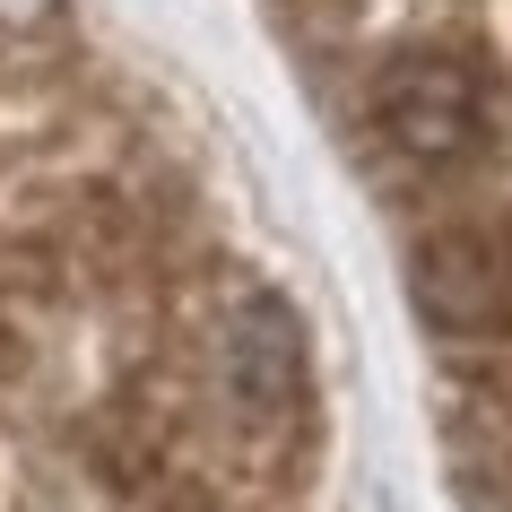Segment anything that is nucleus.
<instances>
[{
  "label": "nucleus",
  "mask_w": 512,
  "mask_h": 512,
  "mask_svg": "<svg viewBox=\"0 0 512 512\" xmlns=\"http://www.w3.org/2000/svg\"><path fill=\"white\" fill-rule=\"evenodd\" d=\"M408 296L434 339L504 348L512 339V209L443 217L408 243Z\"/></svg>",
  "instance_id": "1"
},
{
  "label": "nucleus",
  "mask_w": 512,
  "mask_h": 512,
  "mask_svg": "<svg viewBox=\"0 0 512 512\" xmlns=\"http://www.w3.org/2000/svg\"><path fill=\"white\" fill-rule=\"evenodd\" d=\"M374 131L400 165H426V174H452L486 148V87L478 70L443 44H417V53H391L374 79Z\"/></svg>",
  "instance_id": "2"
},
{
  "label": "nucleus",
  "mask_w": 512,
  "mask_h": 512,
  "mask_svg": "<svg viewBox=\"0 0 512 512\" xmlns=\"http://www.w3.org/2000/svg\"><path fill=\"white\" fill-rule=\"evenodd\" d=\"M217 374H226L243 417H261V426L296 417V400H304V330H296V313L278 296L226 304V322H217Z\"/></svg>",
  "instance_id": "3"
},
{
  "label": "nucleus",
  "mask_w": 512,
  "mask_h": 512,
  "mask_svg": "<svg viewBox=\"0 0 512 512\" xmlns=\"http://www.w3.org/2000/svg\"><path fill=\"white\" fill-rule=\"evenodd\" d=\"M53 9H61V0H0V27H9V35H27V27H44Z\"/></svg>",
  "instance_id": "4"
}]
</instances>
